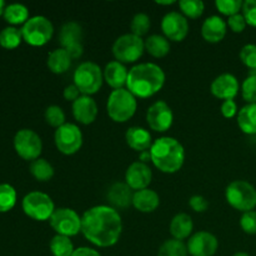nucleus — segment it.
Listing matches in <instances>:
<instances>
[{
    "instance_id": "obj_13",
    "label": "nucleus",
    "mask_w": 256,
    "mask_h": 256,
    "mask_svg": "<svg viewBox=\"0 0 256 256\" xmlns=\"http://www.w3.org/2000/svg\"><path fill=\"white\" fill-rule=\"evenodd\" d=\"M84 32L82 25L76 22H68L62 26L59 32V42L62 49L68 52L72 59H78L84 52L82 46Z\"/></svg>"
},
{
    "instance_id": "obj_23",
    "label": "nucleus",
    "mask_w": 256,
    "mask_h": 256,
    "mask_svg": "<svg viewBox=\"0 0 256 256\" xmlns=\"http://www.w3.org/2000/svg\"><path fill=\"white\" fill-rule=\"evenodd\" d=\"M125 140H126V144L132 150L139 152H149L152 142H154L150 132L146 129H144V128L139 126L129 128L126 134H125Z\"/></svg>"
},
{
    "instance_id": "obj_46",
    "label": "nucleus",
    "mask_w": 256,
    "mask_h": 256,
    "mask_svg": "<svg viewBox=\"0 0 256 256\" xmlns=\"http://www.w3.org/2000/svg\"><path fill=\"white\" fill-rule=\"evenodd\" d=\"M80 94H82V92H79V89H78L74 84L68 85V86L64 89V92H62V95H64V99L68 100V102H74L75 100L79 99V98L82 96Z\"/></svg>"
},
{
    "instance_id": "obj_37",
    "label": "nucleus",
    "mask_w": 256,
    "mask_h": 256,
    "mask_svg": "<svg viewBox=\"0 0 256 256\" xmlns=\"http://www.w3.org/2000/svg\"><path fill=\"white\" fill-rule=\"evenodd\" d=\"M242 95L248 104H256V72H252L242 82Z\"/></svg>"
},
{
    "instance_id": "obj_2",
    "label": "nucleus",
    "mask_w": 256,
    "mask_h": 256,
    "mask_svg": "<svg viewBox=\"0 0 256 256\" xmlns=\"http://www.w3.org/2000/svg\"><path fill=\"white\" fill-rule=\"evenodd\" d=\"M165 84V72L154 62H142L129 70L126 89L135 98L146 99L154 96Z\"/></svg>"
},
{
    "instance_id": "obj_25",
    "label": "nucleus",
    "mask_w": 256,
    "mask_h": 256,
    "mask_svg": "<svg viewBox=\"0 0 256 256\" xmlns=\"http://www.w3.org/2000/svg\"><path fill=\"white\" fill-rule=\"evenodd\" d=\"M192 229H194V222H192V216L185 212L176 214L170 222V234L174 239L180 240V242L188 239L192 235Z\"/></svg>"
},
{
    "instance_id": "obj_9",
    "label": "nucleus",
    "mask_w": 256,
    "mask_h": 256,
    "mask_svg": "<svg viewBox=\"0 0 256 256\" xmlns=\"http://www.w3.org/2000/svg\"><path fill=\"white\" fill-rule=\"evenodd\" d=\"M145 52L144 40L134 34H124L112 44V55L122 64L135 62Z\"/></svg>"
},
{
    "instance_id": "obj_34",
    "label": "nucleus",
    "mask_w": 256,
    "mask_h": 256,
    "mask_svg": "<svg viewBox=\"0 0 256 256\" xmlns=\"http://www.w3.org/2000/svg\"><path fill=\"white\" fill-rule=\"evenodd\" d=\"M179 8L186 19H198L204 12L205 4L202 0H182L179 2Z\"/></svg>"
},
{
    "instance_id": "obj_35",
    "label": "nucleus",
    "mask_w": 256,
    "mask_h": 256,
    "mask_svg": "<svg viewBox=\"0 0 256 256\" xmlns=\"http://www.w3.org/2000/svg\"><path fill=\"white\" fill-rule=\"evenodd\" d=\"M16 204V192L9 184H0V212H8Z\"/></svg>"
},
{
    "instance_id": "obj_17",
    "label": "nucleus",
    "mask_w": 256,
    "mask_h": 256,
    "mask_svg": "<svg viewBox=\"0 0 256 256\" xmlns=\"http://www.w3.org/2000/svg\"><path fill=\"white\" fill-rule=\"evenodd\" d=\"M152 179V169L145 162H135L125 172V182L135 192L148 189Z\"/></svg>"
},
{
    "instance_id": "obj_7",
    "label": "nucleus",
    "mask_w": 256,
    "mask_h": 256,
    "mask_svg": "<svg viewBox=\"0 0 256 256\" xmlns=\"http://www.w3.org/2000/svg\"><path fill=\"white\" fill-rule=\"evenodd\" d=\"M22 40L32 46H42L46 44L54 34V26L48 18L36 15L22 25Z\"/></svg>"
},
{
    "instance_id": "obj_33",
    "label": "nucleus",
    "mask_w": 256,
    "mask_h": 256,
    "mask_svg": "<svg viewBox=\"0 0 256 256\" xmlns=\"http://www.w3.org/2000/svg\"><path fill=\"white\" fill-rule=\"evenodd\" d=\"M186 245L182 242L176 239L166 240L162 246L159 248L158 256H188Z\"/></svg>"
},
{
    "instance_id": "obj_42",
    "label": "nucleus",
    "mask_w": 256,
    "mask_h": 256,
    "mask_svg": "<svg viewBox=\"0 0 256 256\" xmlns=\"http://www.w3.org/2000/svg\"><path fill=\"white\" fill-rule=\"evenodd\" d=\"M242 12L246 24L256 28V0H245Z\"/></svg>"
},
{
    "instance_id": "obj_36",
    "label": "nucleus",
    "mask_w": 256,
    "mask_h": 256,
    "mask_svg": "<svg viewBox=\"0 0 256 256\" xmlns=\"http://www.w3.org/2000/svg\"><path fill=\"white\" fill-rule=\"evenodd\" d=\"M130 29H132V34L136 35L139 38L146 34L150 29L149 15L144 14V12H139V14L135 15L132 18V22H130Z\"/></svg>"
},
{
    "instance_id": "obj_10",
    "label": "nucleus",
    "mask_w": 256,
    "mask_h": 256,
    "mask_svg": "<svg viewBox=\"0 0 256 256\" xmlns=\"http://www.w3.org/2000/svg\"><path fill=\"white\" fill-rule=\"evenodd\" d=\"M50 226L56 235L72 238L82 232V216L75 210L69 208L55 209L54 214L49 219Z\"/></svg>"
},
{
    "instance_id": "obj_3",
    "label": "nucleus",
    "mask_w": 256,
    "mask_h": 256,
    "mask_svg": "<svg viewBox=\"0 0 256 256\" xmlns=\"http://www.w3.org/2000/svg\"><path fill=\"white\" fill-rule=\"evenodd\" d=\"M150 158L152 164L160 172L165 174H174L184 165L185 150L179 140L162 136L152 142L150 148Z\"/></svg>"
},
{
    "instance_id": "obj_47",
    "label": "nucleus",
    "mask_w": 256,
    "mask_h": 256,
    "mask_svg": "<svg viewBox=\"0 0 256 256\" xmlns=\"http://www.w3.org/2000/svg\"><path fill=\"white\" fill-rule=\"evenodd\" d=\"M72 256H102L96 250L92 249V248H86V246H82V248H78L75 249V252H72Z\"/></svg>"
},
{
    "instance_id": "obj_19",
    "label": "nucleus",
    "mask_w": 256,
    "mask_h": 256,
    "mask_svg": "<svg viewBox=\"0 0 256 256\" xmlns=\"http://www.w3.org/2000/svg\"><path fill=\"white\" fill-rule=\"evenodd\" d=\"M72 115L80 124L89 125L96 120L98 105L92 96L82 95L72 102Z\"/></svg>"
},
{
    "instance_id": "obj_6",
    "label": "nucleus",
    "mask_w": 256,
    "mask_h": 256,
    "mask_svg": "<svg viewBox=\"0 0 256 256\" xmlns=\"http://www.w3.org/2000/svg\"><path fill=\"white\" fill-rule=\"evenodd\" d=\"M74 85L82 95L92 96L98 92L104 82V72L92 62H82L74 72Z\"/></svg>"
},
{
    "instance_id": "obj_40",
    "label": "nucleus",
    "mask_w": 256,
    "mask_h": 256,
    "mask_svg": "<svg viewBox=\"0 0 256 256\" xmlns=\"http://www.w3.org/2000/svg\"><path fill=\"white\" fill-rule=\"evenodd\" d=\"M240 60L252 72H256V45L246 44L240 50Z\"/></svg>"
},
{
    "instance_id": "obj_16",
    "label": "nucleus",
    "mask_w": 256,
    "mask_h": 256,
    "mask_svg": "<svg viewBox=\"0 0 256 256\" xmlns=\"http://www.w3.org/2000/svg\"><path fill=\"white\" fill-rule=\"evenodd\" d=\"M186 248L192 256H212L219 248V242L212 232H198L189 238Z\"/></svg>"
},
{
    "instance_id": "obj_22",
    "label": "nucleus",
    "mask_w": 256,
    "mask_h": 256,
    "mask_svg": "<svg viewBox=\"0 0 256 256\" xmlns=\"http://www.w3.org/2000/svg\"><path fill=\"white\" fill-rule=\"evenodd\" d=\"M132 196H134V192L126 182H115L108 192V199L114 209L115 208L125 209L132 205Z\"/></svg>"
},
{
    "instance_id": "obj_21",
    "label": "nucleus",
    "mask_w": 256,
    "mask_h": 256,
    "mask_svg": "<svg viewBox=\"0 0 256 256\" xmlns=\"http://www.w3.org/2000/svg\"><path fill=\"white\" fill-rule=\"evenodd\" d=\"M104 80L110 88L114 90L124 89L128 82V75L129 70L126 69L124 64L119 62H110L105 65L104 69Z\"/></svg>"
},
{
    "instance_id": "obj_38",
    "label": "nucleus",
    "mask_w": 256,
    "mask_h": 256,
    "mask_svg": "<svg viewBox=\"0 0 256 256\" xmlns=\"http://www.w3.org/2000/svg\"><path fill=\"white\" fill-rule=\"evenodd\" d=\"M45 120L52 128H60L65 124V112L58 105H50L45 110Z\"/></svg>"
},
{
    "instance_id": "obj_28",
    "label": "nucleus",
    "mask_w": 256,
    "mask_h": 256,
    "mask_svg": "<svg viewBox=\"0 0 256 256\" xmlns=\"http://www.w3.org/2000/svg\"><path fill=\"white\" fill-rule=\"evenodd\" d=\"M145 50L154 58H164L170 52V42L162 35L152 34L144 40Z\"/></svg>"
},
{
    "instance_id": "obj_4",
    "label": "nucleus",
    "mask_w": 256,
    "mask_h": 256,
    "mask_svg": "<svg viewBox=\"0 0 256 256\" xmlns=\"http://www.w3.org/2000/svg\"><path fill=\"white\" fill-rule=\"evenodd\" d=\"M136 98L128 89L112 90L108 98V115L115 122H125L132 119L136 112Z\"/></svg>"
},
{
    "instance_id": "obj_32",
    "label": "nucleus",
    "mask_w": 256,
    "mask_h": 256,
    "mask_svg": "<svg viewBox=\"0 0 256 256\" xmlns=\"http://www.w3.org/2000/svg\"><path fill=\"white\" fill-rule=\"evenodd\" d=\"M22 40V30L15 26H8L0 32V46L4 49H15L20 45Z\"/></svg>"
},
{
    "instance_id": "obj_24",
    "label": "nucleus",
    "mask_w": 256,
    "mask_h": 256,
    "mask_svg": "<svg viewBox=\"0 0 256 256\" xmlns=\"http://www.w3.org/2000/svg\"><path fill=\"white\" fill-rule=\"evenodd\" d=\"M160 198L156 192L150 189H142L134 192L132 206L142 212H152L159 208Z\"/></svg>"
},
{
    "instance_id": "obj_5",
    "label": "nucleus",
    "mask_w": 256,
    "mask_h": 256,
    "mask_svg": "<svg viewBox=\"0 0 256 256\" xmlns=\"http://www.w3.org/2000/svg\"><path fill=\"white\" fill-rule=\"evenodd\" d=\"M228 204L235 210L246 212L256 208V189L245 180H235L225 190Z\"/></svg>"
},
{
    "instance_id": "obj_15",
    "label": "nucleus",
    "mask_w": 256,
    "mask_h": 256,
    "mask_svg": "<svg viewBox=\"0 0 256 256\" xmlns=\"http://www.w3.org/2000/svg\"><path fill=\"white\" fill-rule=\"evenodd\" d=\"M162 30L168 40L182 42L189 34V22L182 12H170L162 18Z\"/></svg>"
},
{
    "instance_id": "obj_39",
    "label": "nucleus",
    "mask_w": 256,
    "mask_h": 256,
    "mask_svg": "<svg viewBox=\"0 0 256 256\" xmlns=\"http://www.w3.org/2000/svg\"><path fill=\"white\" fill-rule=\"evenodd\" d=\"M242 4L244 2L242 0H216L215 6L222 14L226 16H232V15L240 14V10H242Z\"/></svg>"
},
{
    "instance_id": "obj_12",
    "label": "nucleus",
    "mask_w": 256,
    "mask_h": 256,
    "mask_svg": "<svg viewBox=\"0 0 256 256\" xmlns=\"http://www.w3.org/2000/svg\"><path fill=\"white\" fill-rule=\"evenodd\" d=\"M54 142L58 150L64 155H72L80 150L82 145V134L79 126L72 122H65L58 128L54 134Z\"/></svg>"
},
{
    "instance_id": "obj_29",
    "label": "nucleus",
    "mask_w": 256,
    "mask_h": 256,
    "mask_svg": "<svg viewBox=\"0 0 256 256\" xmlns=\"http://www.w3.org/2000/svg\"><path fill=\"white\" fill-rule=\"evenodd\" d=\"M6 22L12 25H24L29 18V10L22 4H10L5 6L4 14H2Z\"/></svg>"
},
{
    "instance_id": "obj_1",
    "label": "nucleus",
    "mask_w": 256,
    "mask_h": 256,
    "mask_svg": "<svg viewBox=\"0 0 256 256\" xmlns=\"http://www.w3.org/2000/svg\"><path fill=\"white\" fill-rule=\"evenodd\" d=\"M122 222L112 206L98 205L90 208L82 216V232L85 239L99 248L116 244L122 236Z\"/></svg>"
},
{
    "instance_id": "obj_27",
    "label": "nucleus",
    "mask_w": 256,
    "mask_h": 256,
    "mask_svg": "<svg viewBox=\"0 0 256 256\" xmlns=\"http://www.w3.org/2000/svg\"><path fill=\"white\" fill-rule=\"evenodd\" d=\"M238 125L245 134H256V104H248L239 110Z\"/></svg>"
},
{
    "instance_id": "obj_48",
    "label": "nucleus",
    "mask_w": 256,
    "mask_h": 256,
    "mask_svg": "<svg viewBox=\"0 0 256 256\" xmlns=\"http://www.w3.org/2000/svg\"><path fill=\"white\" fill-rule=\"evenodd\" d=\"M140 160H142V162H148V160H152V158H150V150L149 152H140Z\"/></svg>"
},
{
    "instance_id": "obj_49",
    "label": "nucleus",
    "mask_w": 256,
    "mask_h": 256,
    "mask_svg": "<svg viewBox=\"0 0 256 256\" xmlns=\"http://www.w3.org/2000/svg\"><path fill=\"white\" fill-rule=\"evenodd\" d=\"M176 2H174V0H170V2H160V0H158L156 4L158 5H172L175 4Z\"/></svg>"
},
{
    "instance_id": "obj_45",
    "label": "nucleus",
    "mask_w": 256,
    "mask_h": 256,
    "mask_svg": "<svg viewBox=\"0 0 256 256\" xmlns=\"http://www.w3.org/2000/svg\"><path fill=\"white\" fill-rule=\"evenodd\" d=\"M222 116L226 118V119H232L235 115H238V105L234 100H225L222 104Z\"/></svg>"
},
{
    "instance_id": "obj_26",
    "label": "nucleus",
    "mask_w": 256,
    "mask_h": 256,
    "mask_svg": "<svg viewBox=\"0 0 256 256\" xmlns=\"http://www.w3.org/2000/svg\"><path fill=\"white\" fill-rule=\"evenodd\" d=\"M72 56L62 48L52 50L48 56V68L54 74H64L72 66Z\"/></svg>"
},
{
    "instance_id": "obj_11",
    "label": "nucleus",
    "mask_w": 256,
    "mask_h": 256,
    "mask_svg": "<svg viewBox=\"0 0 256 256\" xmlns=\"http://www.w3.org/2000/svg\"><path fill=\"white\" fill-rule=\"evenodd\" d=\"M14 149L22 159L34 162L42 154V139L34 130L22 129L14 136Z\"/></svg>"
},
{
    "instance_id": "obj_8",
    "label": "nucleus",
    "mask_w": 256,
    "mask_h": 256,
    "mask_svg": "<svg viewBox=\"0 0 256 256\" xmlns=\"http://www.w3.org/2000/svg\"><path fill=\"white\" fill-rule=\"evenodd\" d=\"M22 206L25 214L36 222L49 220L55 212V205L52 198L42 192H32L25 195Z\"/></svg>"
},
{
    "instance_id": "obj_18",
    "label": "nucleus",
    "mask_w": 256,
    "mask_h": 256,
    "mask_svg": "<svg viewBox=\"0 0 256 256\" xmlns=\"http://www.w3.org/2000/svg\"><path fill=\"white\" fill-rule=\"evenodd\" d=\"M239 82L232 74H222L210 85L212 94L220 100H234L239 92Z\"/></svg>"
},
{
    "instance_id": "obj_44",
    "label": "nucleus",
    "mask_w": 256,
    "mask_h": 256,
    "mask_svg": "<svg viewBox=\"0 0 256 256\" xmlns=\"http://www.w3.org/2000/svg\"><path fill=\"white\" fill-rule=\"evenodd\" d=\"M189 205L194 212H204L209 208V202L204 196H202V195H194V196L190 198Z\"/></svg>"
},
{
    "instance_id": "obj_50",
    "label": "nucleus",
    "mask_w": 256,
    "mask_h": 256,
    "mask_svg": "<svg viewBox=\"0 0 256 256\" xmlns=\"http://www.w3.org/2000/svg\"><path fill=\"white\" fill-rule=\"evenodd\" d=\"M5 6H6V5H5V2H2V0H0V16H2V15L4 14Z\"/></svg>"
},
{
    "instance_id": "obj_43",
    "label": "nucleus",
    "mask_w": 256,
    "mask_h": 256,
    "mask_svg": "<svg viewBox=\"0 0 256 256\" xmlns=\"http://www.w3.org/2000/svg\"><path fill=\"white\" fill-rule=\"evenodd\" d=\"M226 24L234 32H242L248 25L246 20H245L244 15L242 14H236L230 16Z\"/></svg>"
},
{
    "instance_id": "obj_20",
    "label": "nucleus",
    "mask_w": 256,
    "mask_h": 256,
    "mask_svg": "<svg viewBox=\"0 0 256 256\" xmlns=\"http://www.w3.org/2000/svg\"><path fill=\"white\" fill-rule=\"evenodd\" d=\"M228 32V24L218 15L206 18L202 25V35L208 42H220Z\"/></svg>"
},
{
    "instance_id": "obj_41",
    "label": "nucleus",
    "mask_w": 256,
    "mask_h": 256,
    "mask_svg": "<svg viewBox=\"0 0 256 256\" xmlns=\"http://www.w3.org/2000/svg\"><path fill=\"white\" fill-rule=\"evenodd\" d=\"M240 226H242V232H246V234H249V235L256 234V212L255 210L242 212V219H240Z\"/></svg>"
},
{
    "instance_id": "obj_51",
    "label": "nucleus",
    "mask_w": 256,
    "mask_h": 256,
    "mask_svg": "<svg viewBox=\"0 0 256 256\" xmlns=\"http://www.w3.org/2000/svg\"><path fill=\"white\" fill-rule=\"evenodd\" d=\"M234 256H250V255L248 254V252H236V254H235Z\"/></svg>"
},
{
    "instance_id": "obj_14",
    "label": "nucleus",
    "mask_w": 256,
    "mask_h": 256,
    "mask_svg": "<svg viewBox=\"0 0 256 256\" xmlns=\"http://www.w3.org/2000/svg\"><path fill=\"white\" fill-rule=\"evenodd\" d=\"M146 122L152 130L158 132H165L172 128L174 122V114L165 102H156L148 109Z\"/></svg>"
},
{
    "instance_id": "obj_31",
    "label": "nucleus",
    "mask_w": 256,
    "mask_h": 256,
    "mask_svg": "<svg viewBox=\"0 0 256 256\" xmlns=\"http://www.w3.org/2000/svg\"><path fill=\"white\" fill-rule=\"evenodd\" d=\"M49 248L54 256H72V252H75L70 238L62 236V235H55L50 240Z\"/></svg>"
},
{
    "instance_id": "obj_30",
    "label": "nucleus",
    "mask_w": 256,
    "mask_h": 256,
    "mask_svg": "<svg viewBox=\"0 0 256 256\" xmlns=\"http://www.w3.org/2000/svg\"><path fill=\"white\" fill-rule=\"evenodd\" d=\"M30 172L38 182H49L54 176V168L45 159L34 160L30 164Z\"/></svg>"
}]
</instances>
